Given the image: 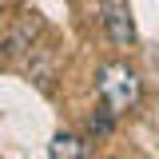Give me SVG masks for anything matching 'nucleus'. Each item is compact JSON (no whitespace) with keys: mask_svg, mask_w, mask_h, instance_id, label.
I'll return each instance as SVG.
<instances>
[{"mask_svg":"<svg viewBox=\"0 0 159 159\" xmlns=\"http://www.w3.org/2000/svg\"><path fill=\"white\" fill-rule=\"evenodd\" d=\"M96 88H99V99L103 107H111L116 116L131 111L139 103V76L127 68V64H103L96 72Z\"/></svg>","mask_w":159,"mask_h":159,"instance_id":"obj_1","label":"nucleus"},{"mask_svg":"<svg viewBox=\"0 0 159 159\" xmlns=\"http://www.w3.org/2000/svg\"><path fill=\"white\" fill-rule=\"evenodd\" d=\"M103 28H107L111 44H119V48L135 44V20H131L127 0H103Z\"/></svg>","mask_w":159,"mask_h":159,"instance_id":"obj_2","label":"nucleus"},{"mask_svg":"<svg viewBox=\"0 0 159 159\" xmlns=\"http://www.w3.org/2000/svg\"><path fill=\"white\" fill-rule=\"evenodd\" d=\"M48 155L52 159H88V143L80 135H64V131H60V135L48 143Z\"/></svg>","mask_w":159,"mask_h":159,"instance_id":"obj_3","label":"nucleus"},{"mask_svg":"<svg viewBox=\"0 0 159 159\" xmlns=\"http://www.w3.org/2000/svg\"><path fill=\"white\" fill-rule=\"evenodd\" d=\"M88 127H92L96 135H111V127H116V111H111V107H96V116L88 119Z\"/></svg>","mask_w":159,"mask_h":159,"instance_id":"obj_4","label":"nucleus"}]
</instances>
